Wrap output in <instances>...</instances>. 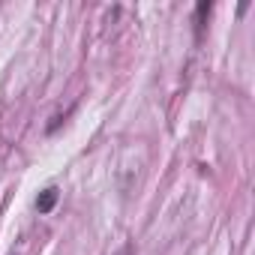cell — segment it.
<instances>
[{
  "mask_svg": "<svg viewBox=\"0 0 255 255\" xmlns=\"http://www.w3.org/2000/svg\"><path fill=\"white\" fill-rule=\"evenodd\" d=\"M117 255H132V246H129V243H126V246H123V249H120Z\"/></svg>",
  "mask_w": 255,
  "mask_h": 255,
  "instance_id": "3957f363",
  "label": "cell"
},
{
  "mask_svg": "<svg viewBox=\"0 0 255 255\" xmlns=\"http://www.w3.org/2000/svg\"><path fill=\"white\" fill-rule=\"evenodd\" d=\"M204 15H210V3L195 6V39H201V33H204Z\"/></svg>",
  "mask_w": 255,
  "mask_h": 255,
  "instance_id": "7a4b0ae2",
  "label": "cell"
},
{
  "mask_svg": "<svg viewBox=\"0 0 255 255\" xmlns=\"http://www.w3.org/2000/svg\"><path fill=\"white\" fill-rule=\"evenodd\" d=\"M57 198H60V189H57V186L42 189V192H39V198H36V210H39V213H51V210H54V204H57Z\"/></svg>",
  "mask_w": 255,
  "mask_h": 255,
  "instance_id": "6da1fadb",
  "label": "cell"
}]
</instances>
